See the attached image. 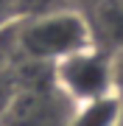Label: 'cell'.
<instances>
[{
    "label": "cell",
    "mask_w": 123,
    "mask_h": 126,
    "mask_svg": "<svg viewBox=\"0 0 123 126\" xmlns=\"http://www.w3.org/2000/svg\"><path fill=\"white\" fill-rule=\"evenodd\" d=\"M92 25L95 45L104 48L115 59L123 56V0H98L92 17H87Z\"/></svg>",
    "instance_id": "obj_4"
},
{
    "label": "cell",
    "mask_w": 123,
    "mask_h": 126,
    "mask_svg": "<svg viewBox=\"0 0 123 126\" xmlns=\"http://www.w3.org/2000/svg\"><path fill=\"white\" fill-rule=\"evenodd\" d=\"M73 104L45 81H17V93L6 107L0 126H70Z\"/></svg>",
    "instance_id": "obj_3"
},
{
    "label": "cell",
    "mask_w": 123,
    "mask_h": 126,
    "mask_svg": "<svg viewBox=\"0 0 123 126\" xmlns=\"http://www.w3.org/2000/svg\"><path fill=\"white\" fill-rule=\"evenodd\" d=\"M17 53L25 62L56 64L59 59L95 45L92 25L78 9H50L14 20Z\"/></svg>",
    "instance_id": "obj_1"
},
{
    "label": "cell",
    "mask_w": 123,
    "mask_h": 126,
    "mask_svg": "<svg viewBox=\"0 0 123 126\" xmlns=\"http://www.w3.org/2000/svg\"><path fill=\"white\" fill-rule=\"evenodd\" d=\"M50 79L53 87L76 107L118 90V59L92 45L50 64Z\"/></svg>",
    "instance_id": "obj_2"
},
{
    "label": "cell",
    "mask_w": 123,
    "mask_h": 126,
    "mask_svg": "<svg viewBox=\"0 0 123 126\" xmlns=\"http://www.w3.org/2000/svg\"><path fill=\"white\" fill-rule=\"evenodd\" d=\"M17 20V0H0V25Z\"/></svg>",
    "instance_id": "obj_6"
},
{
    "label": "cell",
    "mask_w": 123,
    "mask_h": 126,
    "mask_svg": "<svg viewBox=\"0 0 123 126\" xmlns=\"http://www.w3.org/2000/svg\"><path fill=\"white\" fill-rule=\"evenodd\" d=\"M118 62H123V56L118 59ZM118 93H120V98H123V84H118Z\"/></svg>",
    "instance_id": "obj_7"
},
{
    "label": "cell",
    "mask_w": 123,
    "mask_h": 126,
    "mask_svg": "<svg viewBox=\"0 0 123 126\" xmlns=\"http://www.w3.org/2000/svg\"><path fill=\"white\" fill-rule=\"evenodd\" d=\"M70 126H123V98L120 93H106L84 104H76Z\"/></svg>",
    "instance_id": "obj_5"
}]
</instances>
